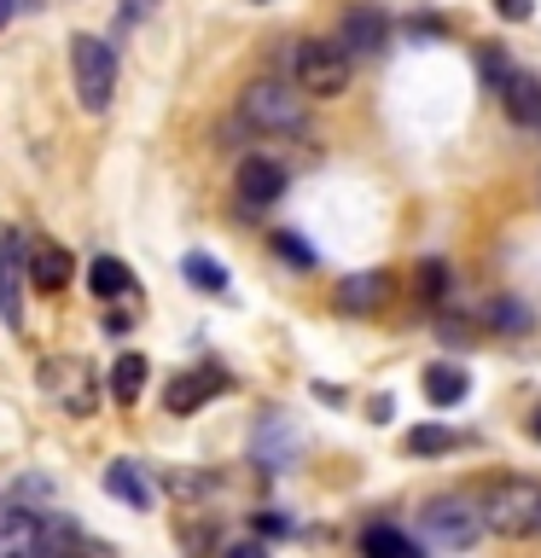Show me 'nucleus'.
Segmentation results:
<instances>
[{"instance_id": "obj_1", "label": "nucleus", "mask_w": 541, "mask_h": 558, "mask_svg": "<svg viewBox=\"0 0 541 558\" xmlns=\"http://www.w3.org/2000/svg\"><path fill=\"white\" fill-rule=\"evenodd\" d=\"M483 530L501 541H530L541 535V483L536 477H501L483 495Z\"/></svg>"}, {"instance_id": "obj_2", "label": "nucleus", "mask_w": 541, "mask_h": 558, "mask_svg": "<svg viewBox=\"0 0 541 558\" xmlns=\"http://www.w3.org/2000/svg\"><path fill=\"white\" fill-rule=\"evenodd\" d=\"M239 117L262 134H303L309 129V94L286 82H251L239 94Z\"/></svg>"}, {"instance_id": "obj_3", "label": "nucleus", "mask_w": 541, "mask_h": 558, "mask_svg": "<svg viewBox=\"0 0 541 558\" xmlns=\"http://www.w3.org/2000/svg\"><path fill=\"white\" fill-rule=\"evenodd\" d=\"M419 541L431 553H471L483 541V512H471V500L460 495H436L419 512Z\"/></svg>"}, {"instance_id": "obj_4", "label": "nucleus", "mask_w": 541, "mask_h": 558, "mask_svg": "<svg viewBox=\"0 0 541 558\" xmlns=\"http://www.w3.org/2000/svg\"><path fill=\"white\" fill-rule=\"evenodd\" d=\"M291 82L309 99H338L349 87V52L338 41H297L291 47Z\"/></svg>"}, {"instance_id": "obj_5", "label": "nucleus", "mask_w": 541, "mask_h": 558, "mask_svg": "<svg viewBox=\"0 0 541 558\" xmlns=\"http://www.w3.org/2000/svg\"><path fill=\"white\" fill-rule=\"evenodd\" d=\"M70 70H76V99L82 111H105L117 94V52L99 35H76L70 41Z\"/></svg>"}, {"instance_id": "obj_6", "label": "nucleus", "mask_w": 541, "mask_h": 558, "mask_svg": "<svg viewBox=\"0 0 541 558\" xmlns=\"http://www.w3.org/2000/svg\"><path fill=\"white\" fill-rule=\"evenodd\" d=\"M41 390L59 401L70 418H87V413L99 408V373H94L87 361H76V355H52V361H41Z\"/></svg>"}, {"instance_id": "obj_7", "label": "nucleus", "mask_w": 541, "mask_h": 558, "mask_svg": "<svg viewBox=\"0 0 541 558\" xmlns=\"http://www.w3.org/2000/svg\"><path fill=\"white\" fill-rule=\"evenodd\" d=\"M24 286H29V244L17 227H0V320L24 331Z\"/></svg>"}, {"instance_id": "obj_8", "label": "nucleus", "mask_w": 541, "mask_h": 558, "mask_svg": "<svg viewBox=\"0 0 541 558\" xmlns=\"http://www.w3.org/2000/svg\"><path fill=\"white\" fill-rule=\"evenodd\" d=\"M233 186H239L244 209H268V204H279V192H286V163H279V157H239Z\"/></svg>"}, {"instance_id": "obj_9", "label": "nucleus", "mask_w": 541, "mask_h": 558, "mask_svg": "<svg viewBox=\"0 0 541 558\" xmlns=\"http://www.w3.org/2000/svg\"><path fill=\"white\" fill-rule=\"evenodd\" d=\"M338 47L349 59H356V52H384L390 47V17L378 7H366V0H356V7L338 17Z\"/></svg>"}, {"instance_id": "obj_10", "label": "nucleus", "mask_w": 541, "mask_h": 558, "mask_svg": "<svg viewBox=\"0 0 541 558\" xmlns=\"http://www.w3.org/2000/svg\"><path fill=\"white\" fill-rule=\"evenodd\" d=\"M396 279L384 268H366V274H349L338 279V291H332V303H338V314H378L384 303H390Z\"/></svg>"}, {"instance_id": "obj_11", "label": "nucleus", "mask_w": 541, "mask_h": 558, "mask_svg": "<svg viewBox=\"0 0 541 558\" xmlns=\"http://www.w3.org/2000/svg\"><path fill=\"white\" fill-rule=\"evenodd\" d=\"M227 390V373L221 366H199V373H181V378H169V390H164V408L175 418H187V413H199L204 401H216Z\"/></svg>"}, {"instance_id": "obj_12", "label": "nucleus", "mask_w": 541, "mask_h": 558, "mask_svg": "<svg viewBox=\"0 0 541 558\" xmlns=\"http://www.w3.org/2000/svg\"><path fill=\"white\" fill-rule=\"evenodd\" d=\"M501 94V111L518 122V129H530V122H541V76L536 70H506V82L495 87Z\"/></svg>"}, {"instance_id": "obj_13", "label": "nucleus", "mask_w": 541, "mask_h": 558, "mask_svg": "<svg viewBox=\"0 0 541 558\" xmlns=\"http://www.w3.org/2000/svg\"><path fill=\"white\" fill-rule=\"evenodd\" d=\"M419 390H425L431 408H460L466 390H471V378H466V366H460V361H431V366H425V378H419Z\"/></svg>"}, {"instance_id": "obj_14", "label": "nucleus", "mask_w": 541, "mask_h": 558, "mask_svg": "<svg viewBox=\"0 0 541 558\" xmlns=\"http://www.w3.org/2000/svg\"><path fill=\"white\" fill-rule=\"evenodd\" d=\"M41 547H47L41 512H29V506H12V512L0 518V558H7V553H41Z\"/></svg>"}, {"instance_id": "obj_15", "label": "nucleus", "mask_w": 541, "mask_h": 558, "mask_svg": "<svg viewBox=\"0 0 541 558\" xmlns=\"http://www.w3.org/2000/svg\"><path fill=\"white\" fill-rule=\"evenodd\" d=\"M70 274H76V262H70L64 244H41V251L29 256V286L47 291V296H59L70 286Z\"/></svg>"}, {"instance_id": "obj_16", "label": "nucleus", "mask_w": 541, "mask_h": 558, "mask_svg": "<svg viewBox=\"0 0 541 558\" xmlns=\"http://www.w3.org/2000/svg\"><path fill=\"white\" fill-rule=\"evenodd\" d=\"M105 488H111L117 500H129L134 512H152V506H157V488H152V477L134 460H117L111 471H105Z\"/></svg>"}, {"instance_id": "obj_17", "label": "nucleus", "mask_w": 541, "mask_h": 558, "mask_svg": "<svg viewBox=\"0 0 541 558\" xmlns=\"http://www.w3.org/2000/svg\"><path fill=\"white\" fill-rule=\"evenodd\" d=\"M87 291H94L99 303H117V296H129V291H134L129 262H117V256H94V262H87Z\"/></svg>"}, {"instance_id": "obj_18", "label": "nucleus", "mask_w": 541, "mask_h": 558, "mask_svg": "<svg viewBox=\"0 0 541 558\" xmlns=\"http://www.w3.org/2000/svg\"><path fill=\"white\" fill-rule=\"evenodd\" d=\"M146 355H117V366H111V401L117 408H134L140 401V390H146Z\"/></svg>"}, {"instance_id": "obj_19", "label": "nucleus", "mask_w": 541, "mask_h": 558, "mask_svg": "<svg viewBox=\"0 0 541 558\" xmlns=\"http://www.w3.org/2000/svg\"><path fill=\"white\" fill-rule=\"evenodd\" d=\"M361 553H373V558H413L419 541L390 530V523H366V530H361Z\"/></svg>"}, {"instance_id": "obj_20", "label": "nucleus", "mask_w": 541, "mask_h": 558, "mask_svg": "<svg viewBox=\"0 0 541 558\" xmlns=\"http://www.w3.org/2000/svg\"><path fill=\"white\" fill-rule=\"evenodd\" d=\"M181 274H187V286H199V291H209V296H227V268H221L216 256L192 251V256L181 262Z\"/></svg>"}, {"instance_id": "obj_21", "label": "nucleus", "mask_w": 541, "mask_h": 558, "mask_svg": "<svg viewBox=\"0 0 541 558\" xmlns=\"http://www.w3.org/2000/svg\"><path fill=\"white\" fill-rule=\"evenodd\" d=\"M454 291V274H448V262H419V296H425V303L436 308V303H443V296Z\"/></svg>"}, {"instance_id": "obj_22", "label": "nucleus", "mask_w": 541, "mask_h": 558, "mask_svg": "<svg viewBox=\"0 0 541 558\" xmlns=\"http://www.w3.org/2000/svg\"><path fill=\"white\" fill-rule=\"evenodd\" d=\"M489 326L506 331V338H518V331H530V308L513 303V296H495V303H489Z\"/></svg>"}, {"instance_id": "obj_23", "label": "nucleus", "mask_w": 541, "mask_h": 558, "mask_svg": "<svg viewBox=\"0 0 541 558\" xmlns=\"http://www.w3.org/2000/svg\"><path fill=\"white\" fill-rule=\"evenodd\" d=\"M448 448H454V430H443V425L408 430V453H448Z\"/></svg>"}, {"instance_id": "obj_24", "label": "nucleus", "mask_w": 541, "mask_h": 558, "mask_svg": "<svg viewBox=\"0 0 541 558\" xmlns=\"http://www.w3.org/2000/svg\"><path fill=\"white\" fill-rule=\"evenodd\" d=\"M478 70H483V82H489V87H501V82H506V70H513V59H506L501 47H483V52H478Z\"/></svg>"}, {"instance_id": "obj_25", "label": "nucleus", "mask_w": 541, "mask_h": 558, "mask_svg": "<svg viewBox=\"0 0 541 558\" xmlns=\"http://www.w3.org/2000/svg\"><path fill=\"white\" fill-rule=\"evenodd\" d=\"M274 251L286 256V262H297V268H314V251L297 233H274Z\"/></svg>"}, {"instance_id": "obj_26", "label": "nucleus", "mask_w": 541, "mask_h": 558, "mask_svg": "<svg viewBox=\"0 0 541 558\" xmlns=\"http://www.w3.org/2000/svg\"><path fill=\"white\" fill-rule=\"evenodd\" d=\"M501 17H513V24H530V0H495Z\"/></svg>"}, {"instance_id": "obj_27", "label": "nucleus", "mask_w": 541, "mask_h": 558, "mask_svg": "<svg viewBox=\"0 0 541 558\" xmlns=\"http://www.w3.org/2000/svg\"><path fill=\"white\" fill-rule=\"evenodd\" d=\"M256 530H262V535H291V523H286V518H256Z\"/></svg>"}, {"instance_id": "obj_28", "label": "nucleus", "mask_w": 541, "mask_h": 558, "mask_svg": "<svg viewBox=\"0 0 541 558\" xmlns=\"http://www.w3.org/2000/svg\"><path fill=\"white\" fill-rule=\"evenodd\" d=\"M12 24V0H0V29H7Z\"/></svg>"}, {"instance_id": "obj_29", "label": "nucleus", "mask_w": 541, "mask_h": 558, "mask_svg": "<svg viewBox=\"0 0 541 558\" xmlns=\"http://www.w3.org/2000/svg\"><path fill=\"white\" fill-rule=\"evenodd\" d=\"M530 436H536V442H541V408L530 413Z\"/></svg>"}]
</instances>
